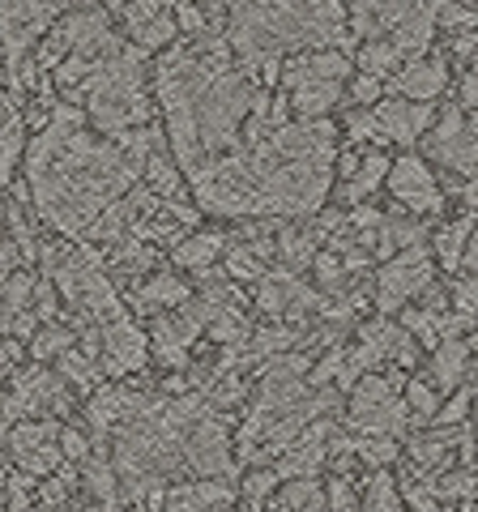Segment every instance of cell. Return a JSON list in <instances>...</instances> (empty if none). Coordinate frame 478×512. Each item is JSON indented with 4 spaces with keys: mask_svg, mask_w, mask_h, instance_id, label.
Returning a JSON list of instances; mask_svg holds the SVG:
<instances>
[{
    "mask_svg": "<svg viewBox=\"0 0 478 512\" xmlns=\"http://www.w3.org/2000/svg\"><path fill=\"white\" fill-rule=\"evenodd\" d=\"M338 128L329 120H291L265 141L239 150L193 184L197 205L214 218H304L333 184Z\"/></svg>",
    "mask_w": 478,
    "mask_h": 512,
    "instance_id": "6da1fadb",
    "label": "cell"
},
{
    "mask_svg": "<svg viewBox=\"0 0 478 512\" xmlns=\"http://www.w3.org/2000/svg\"><path fill=\"white\" fill-rule=\"evenodd\" d=\"M30 201L60 235H90L111 205L141 180V167L111 137H99L77 107H52V120L26 150Z\"/></svg>",
    "mask_w": 478,
    "mask_h": 512,
    "instance_id": "7a4b0ae2",
    "label": "cell"
},
{
    "mask_svg": "<svg viewBox=\"0 0 478 512\" xmlns=\"http://www.w3.org/2000/svg\"><path fill=\"white\" fill-rule=\"evenodd\" d=\"M43 265H47V278L60 286V295L73 303V312H82L90 325L107 329L111 320L124 316L120 299L107 282V269L94 252H86V248H73V252L43 248Z\"/></svg>",
    "mask_w": 478,
    "mask_h": 512,
    "instance_id": "3957f363",
    "label": "cell"
},
{
    "mask_svg": "<svg viewBox=\"0 0 478 512\" xmlns=\"http://www.w3.org/2000/svg\"><path fill=\"white\" fill-rule=\"evenodd\" d=\"M346 77H350V60L333 52V47H316V52L295 56L282 69V86L291 94L295 120H321L329 107H338Z\"/></svg>",
    "mask_w": 478,
    "mask_h": 512,
    "instance_id": "277c9868",
    "label": "cell"
},
{
    "mask_svg": "<svg viewBox=\"0 0 478 512\" xmlns=\"http://www.w3.org/2000/svg\"><path fill=\"white\" fill-rule=\"evenodd\" d=\"M65 376L47 372V367L30 363V367H18L9 372V397H5V423L18 427L26 419H39V410H65L69 397H65Z\"/></svg>",
    "mask_w": 478,
    "mask_h": 512,
    "instance_id": "5b68a950",
    "label": "cell"
},
{
    "mask_svg": "<svg viewBox=\"0 0 478 512\" xmlns=\"http://www.w3.org/2000/svg\"><path fill=\"white\" fill-rule=\"evenodd\" d=\"M350 427L359 436H402L406 431V406L397 402L393 384L385 376H363L350 397Z\"/></svg>",
    "mask_w": 478,
    "mask_h": 512,
    "instance_id": "8992f818",
    "label": "cell"
},
{
    "mask_svg": "<svg viewBox=\"0 0 478 512\" xmlns=\"http://www.w3.org/2000/svg\"><path fill=\"white\" fill-rule=\"evenodd\" d=\"M65 0H5V47H9V82H18L26 69L30 47L56 22Z\"/></svg>",
    "mask_w": 478,
    "mask_h": 512,
    "instance_id": "52a82bcc",
    "label": "cell"
},
{
    "mask_svg": "<svg viewBox=\"0 0 478 512\" xmlns=\"http://www.w3.org/2000/svg\"><path fill=\"white\" fill-rule=\"evenodd\" d=\"M432 286V261H427L423 248H406L389 256L376 274V308L380 312H397L406 308L414 295H423Z\"/></svg>",
    "mask_w": 478,
    "mask_h": 512,
    "instance_id": "ba28073f",
    "label": "cell"
},
{
    "mask_svg": "<svg viewBox=\"0 0 478 512\" xmlns=\"http://www.w3.org/2000/svg\"><path fill=\"white\" fill-rule=\"evenodd\" d=\"M427 154H432L440 167L466 175V180H474V175H478V133L466 120H461L457 107H449L440 116L432 141H427Z\"/></svg>",
    "mask_w": 478,
    "mask_h": 512,
    "instance_id": "9c48e42d",
    "label": "cell"
},
{
    "mask_svg": "<svg viewBox=\"0 0 478 512\" xmlns=\"http://www.w3.org/2000/svg\"><path fill=\"white\" fill-rule=\"evenodd\" d=\"M389 192L406 205V210H414V214H436L444 205L440 188H436V175H432V167H427V158H419V154H402L393 163Z\"/></svg>",
    "mask_w": 478,
    "mask_h": 512,
    "instance_id": "30bf717a",
    "label": "cell"
},
{
    "mask_svg": "<svg viewBox=\"0 0 478 512\" xmlns=\"http://www.w3.org/2000/svg\"><path fill=\"white\" fill-rule=\"evenodd\" d=\"M376 141H397V146H414L423 133H432L436 111L432 103H414V99H385L376 103Z\"/></svg>",
    "mask_w": 478,
    "mask_h": 512,
    "instance_id": "8fae6325",
    "label": "cell"
},
{
    "mask_svg": "<svg viewBox=\"0 0 478 512\" xmlns=\"http://www.w3.org/2000/svg\"><path fill=\"white\" fill-rule=\"evenodd\" d=\"M146 333H141L129 316H120V320H111V325L103 329V372L107 376H129L137 372L141 363H146Z\"/></svg>",
    "mask_w": 478,
    "mask_h": 512,
    "instance_id": "7c38bea8",
    "label": "cell"
},
{
    "mask_svg": "<svg viewBox=\"0 0 478 512\" xmlns=\"http://www.w3.org/2000/svg\"><path fill=\"white\" fill-rule=\"evenodd\" d=\"M449 86V64L444 60H427V56H419V60H410L406 69H397V77H393V94L397 99H414V103H432L436 94Z\"/></svg>",
    "mask_w": 478,
    "mask_h": 512,
    "instance_id": "4fadbf2b",
    "label": "cell"
},
{
    "mask_svg": "<svg viewBox=\"0 0 478 512\" xmlns=\"http://www.w3.org/2000/svg\"><path fill=\"white\" fill-rule=\"evenodd\" d=\"M197 333H201V320L184 303L180 316H163L154 325V355L163 359V363H171V367H184L188 363V346H193Z\"/></svg>",
    "mask_w": 478,
    "mask_h": 512,
    "instance_id": "5bb4252c",
    "label": "cell"
},
{
    "mask_svg": "<svg viewBox=\"0 0 478 512\" xmlns=\"http://www.w3.org/2000/svg\"><path fill=\"white\" fill-rule=\"evenodd\" d=\"M235 491L218 478H197L184 487H167V512H227Z\"/></svg>",
    "mask_w": 478,
    "mask_h": 512,
    "instance_id": "9a60e30c",
    "label": "cell"
},
{
    "mask_svg": "<svg viewBox=\"0 0 478 512\" xmlns=\"http://www.w3.org/2000/svg\"><path fill=\"white\" fill-rule=\"evenodd\" d=\"M218 256H227V239L218 231H193L175 244V265L180 269H197V274H210V265Z\"/></svg>",
    "mask_w": 478,
    "mask_h": 512,
    "instance_id": "2e32d148",
    "label": "cell"
},
{
    "mask_svg": "<svg viewBox=\"0 0 478 512\" xmlns=\"http://www.w3.org/2000/svg\"><path fill=\"white\" fill-rule=\"evenodd\" d=\"M193 299V291L175 278V274H154L150 282H141L137 286V295H133V303L141 312H154V308H184V303Z\"/></svg>",
    "mask_w": 478,
    "mask_h": 512,
    "instance_id": "e0dca14e",
    "label": "cell"
},
{
    "mask_svg": "<svg viewBox=\"0 0 478 512\" xmlns=\"http://www.w3.org/2000/svg\"><path fill=\"white\" fill-rule=\"evenodd\" d=\"M389 171H393V163H389V154H380V150H363V167H359V175L346 184V201L350 205H363L372 197V192L380 188V180H389Z\"/></svg>",
    "mask_w": 478,
    "mask_h": 512,
    "instance_id": "ac0fdd59",
    "label": "cell"
},
{
    "mask_svg": "<svg viewBox=\"0 0 478 512\" xmlns=\"http://www.w3.org/2000/svg\"><path fill=\"white\" fill-rule=\"evenodd\" d=\"M466 342H457V338H444L436 346V359H432V380H436V389H457L461 376H466Z\"/></svg>",
    "mask_w": 478,
    "mask_h": 512,
    "instance_id": "d6986e66",
    "label": "cell"
},
{
    "mask_svg": "<svg viewBox=\"0 0 478 512\" xmlns=\"http://www.w3.org/2000/svg\"><path fill=\"white\" fill-rule=\"evenodd\" d=\"M82 483H86L94 495H99L107 508L120 504V483H124V478H120V470H116V461H111V466H107L103 457L82 461Z\"/></svg>",
    "mask_w": 478,
    "mask_h": 512,
    "instance_id": "ffe728a7",
    "label": "cell"
},
{
    "mask_svg": "<svg viewBox=\"0 0 478 512\" xmlns=\"http://www.w3.org/2000/svg\"><path fill=\"white\" fill-rule=\"evenodd\" d=\"M470 235H474V218H457V222H449V227L436 235V256H440L444 269H457L461 261H466Z\"/></svg>",
    "mask_w": 478,
    "mask_h": 512,
    "instance_id": "44dd1931",
    "label": "cell"
},
{
    "mask_svg": "<svg viewBox=\"0 0 478 512\" xmlns=\"http://www.w3.org/2000/svg\"><path fill=\"white\" fill-rule=\"evenodd\" d=\"M35 291H39V278L30 269H18V274H5V325L18 320L26 308H35Z\"/></svg>",
    "mask_w": 478,
    "mask_h": 512,
    "instance_id": "7402d4cb",
    "label": "cell"
},
{
    "mask_svg": "<svg viewBox=\"0 0 478 512\" xmlns=\"http://www.w3.org/2000/svg\"><path fill=\"white\" fill-rule=\"evenodd\" d=\"M26 350H30V359H60V355H69L73 350V329L69 325H56V320H47V325L35 333V338L26 342Z\"/></svg>",
    "mask_w": 478,
    "mask_h": 512,
    "instance_id": "603a6c76",
    "label": "cell"
},
{
    "mask_svg": "<svg viewBox=\"0 0 478 512\" xmlns=\"http://www.w3.org/2000/svg\"><path fill=\"white\" fill-rule=\"evenodd\" d=\"M355 64H359V73H372V77H389L397 64H402V52L393 47V39H368L359 47V56H355Z\"/></svg>",
    "mask_w": 478,
    "mask_h": 512,
    "instance_id": "cb8c5ba5",
    "label": "cell"
},
{
    "mask_svg": "<svg viewBox=\"0 0 478 512\" xmlns=\"http://www.w3.org/2000/svg\"><path fill=\"white\" fill-rule=\"evenodd\" d=\"M141 175H146V188L154 192V197H163V201H171L175 192H180V171H175V158H167V150L150 154Z\"/></svg>",
    "mask_w": 478,
    "mask_h": 512,
    "instance_id": "d4e9b609",
    "label": "cell"
},
{
    "mask_svg": "<svg viewBox=\"0 0 478 512\" xmlns=\"http://www.w3.org/2000/svg\"><path fill=\"white\" fill-rule=\"evenodd\" d=\"M278 256H286V269H304V265H312L316 256V239H312V231H295V227H282L278 231Z\"/></svg>",
    "mask_w": 478,
    "mask_h": 512,
    "instance_id": "484cf974",
    "label": "cell"
},
{
    "mask_svg": "<svg viewBox=\"0 0 478 512\" xmlns=\"http://www.w3.org/2000/svg\"><path fill=\"white\" fill-rule=\"evenodd\" d=\"M355 457H363L368 466H376V470H389L397 457H402V448H397V440L393 436H359L355 440Z\"/></svg>",
    "mask_w": 478,
    "mask_h": 512,
    "instance_id": "4316f807",
    "label": "cell"
},
{
    "mask_svg": "<svg viewBox=\"0 0 478 512\" xmlns=\"http://www.w3.org/2000/svg\"><path fill=\"white\" fill-rule=\"evenodd\" d=\"M175 35H180V22L167 18V13H158V18H150L141 30H133V39H137L141 52H158V47L175 43Z\"/></svg>",
    "mask_w": 478,
    "mask_h": 512,
    "instance_id": "83f0119b",
    "label": "cell"
},
{
    "mask_svg": "<svg viewBox=\"0 0 478 512\" xmlns=\"http://www.w3.org/2000/svg\"><path fill=\"white\" fill-rule=\"evenodd\" d=\"M359 512H402V504H397V487H393V478L385 470L372 474L368 495H363V508Z\"/></svg>",
    "mask_w": 478,
    "mask_h": 512,
    "instance_id": "f1b7e54d",
    "label": "cell"
},
{
    "mask_svg": "<svg viewBox=\"0 0 478 512\" xmlns=\"http://www.w3.org/2000/svg\"><path fill=\"white\" fill-rule=\"evenodd\" d=\"M321 495H325V487L316 483V478H286L278 508L282 512H304L312 500H321Z\"/></svg>",
    "mask_w": 478,
    "mask_h": 512,
    "instance_id": "f546056e",
    "label": "cell"
},
{
    "mask_svg": "<svg viewBox=\"0 0 478 512\" xmlns=\"http://www.w3.org/2000/svg\"><path fill=\"white\" fill-rule=\"evenodd\" d=\"M60 376L77 384V389H94V384H99V367H94V359H86L82 350H69V355H60Z\"/></svg>",
    "mask_w": 478,
    "mask_h": 512,
    "instance_id": "4dcf8cb0",
    "label": "cell"
},
{
    "mask_svg": "<svg viewBox=\"0 0 478 512\" xmlns=\"http://www.w3.org/2000/svg\"><path fill=\"white\" fill-rule=\"evenodd\" d=\"M406 406L419 414V423H432L440 414V402H436V389L427 380H410L406 384Z\"/></svg>",
    "mask_w": 478,
    "mask_h": 512,
    "instance_id": "1f68e13d",
    "label": "cell"
},
{
    "mask_svg": "<svg viewBox=\"0 0 478 512\" xmlns=\"http://www.w3.org/2000/svg\"><path fill=\"white\" fill-rule=\"evenodd\" d=\"M312 269H316V282H321V291H338L342 278H346V261H338L333 252H321V256H316Z\"/></svg>",
    "mask_w": 478,
    "mask_h": 512,
    "instance_id": "d6a6232c",
    "label": "cell"
},
{
    "mask_svg": "<svg viewBox=\"0 0 478 512\" xmlns=\"http://www.w3.org/2000/svg\"><path fill=\"white\" fill-rule=\"evenodd\" d=\"M278 470H252V474H244V495L248 500H265L269 491H278Z\"/></svg>",
    "mask_w": 478,
    "mask_h": 512,
    "instance_id": "836d02e7",
    "label": "cell"
},
{
    "mask_svg": "<svg viewBox=\"0 0 478 512\" xmlns=\"http://www.w3.org/2000/svg\"><path fill=\"white\" fill-rule=\"evenodd\" d=\"M380 82H385V77L359 73V77H355V82H350V99H355L359 107H372V103H380V90H385V86H380Z\"/></svg>",
    "mask_w": 478,
    "mask_h": 512,
    "instance_id": "e575fe53",
    "label": "cell"
},
{
    "mask_svg": "<svg viewBox=\"0 0 478 512\" xmlns=\"http://www.w3.org/2000/svg\"><path fill=\"white\" fill-rule=\"evenodd\" d=\"M325 495H329V512H359L355 487H350L346 478H333V483L325 487Z\"/></svg>",
    "mask_w": 478,
    "mask_h": 512,
    "instance_id": "d590c367",
    "label": "cell"
},
{
    "mask_svg": "<svg viewBox=\"0 0 478 512\" xmlns=\"http://www.w3.org/2000/svg\"><path fill=\"white\" fill-rule=\"evenodd\" d=\"M346 359H350L346 350H329V355L316 363V372H312V384H316V389H325L329 380H338V376H342V367H346Z\"/></svg>",
    "mask_w": 478,
    "mask_h": 512,
    "instance_id": "8d00e7d4",
    "label": "cell"
},
{
    "mask_svg": "<svg viewBox=\"0 0 478 512\" xmlns=\"http://www.w3.org/2000/svg\"><path fill=\"white\" fill-rule=\"evenodd\" d=\"M60 453H65V461H90V440L77 427H65L60 431Z\"/></svg>",
    "mask_w": 478,
    "mask_h": 512,
    "instance_id": "74e56055",
    "label": "cell"
},
{
    "mask_svg": "<svg viewBox=\"0 0 478 512\" xmlns=\"http://www.w3.org/2000/svg\"><path fill=\"white\" fill-rule=\"evenodd\" d=\"M474 491V474H444L436 483V495L440 500H461V495Z\"/></svg>",
    "mask_w": 478,
    "mask_h": 512,
    "instance_id": "f35d334b",
    "label": "cell"
},
{
    "mask_svg": "<svg viewBox=\"0 0 478 512\" xmlns=\"http://www.w3.org/2000/svg\"><path fill=\"white\" fill-rule=\"evenodd\" d=\"M436 18H440L444 26H449V30H466V26H474V22H478L470 9H461V5H449V0H444V5H440V13H436Z\"/></svg>",
    "mask_w": 478,
    "mask_h": 512,
    "instance_id": "ab89813d",
    "label": "cell"
},
{
    "mask_svg": "<svg viewBox=\"0 0 478 512\" xmlns=\"http://www.w3.org/2000/svg\"><path fill=\"white\" fill-rule=\"evenodd\" d=\"M466 410H470V397H466V393H457L449 406H440L436 423H440V427H453V423H461V419H466Z\"/></svg>",
    "mask_w": 478,
    "mask_h": 512,
    "instance_id": "60d3db41",
    "label": "cell"
},
{
    "mask_svg": "<svg viewBox=\"0 0 478 512\" xmlns=\"http://www.w3.org/2000/svg\"><path fill=\"white\" fill-rule=\"evenodd\" d=\"M359 167H363V158H359V150H346V154L338 158V171L346 175V184H350V180H355V175H359Z\"/></svg>",
    "mask_w": 478,
    "mask_h": 512,
    "instance_id": "b9f144b4",
    "label": "cell"
},
{
    "mask_svg": "<svg viewBox=\"0 0 478 512\" xmlns=\"http://www.w3.org/2000/svg\"><path fill=\"white\" fill-rule=\"evenodd\" d=\"M466 265H470V274H478V227L470 235V248H466Z\"/></svg>",
    "mask_w": 478,
    "mask_h": 512,
    "instance_id": "7bdbcfd3",
    "label": "cell"
},
{
    "mask_svg": "<svg viewBox=\"0 0 478 512\" xmlns=\"http://www.w3.org/2000/svg\"><path fill=\"white\" fill-rule=\"evenodd\" d=\"M461 197H466V205H474V210H478V175H474L466 188H461Z\"/></svg>",
    "mask_w": 478,
    "mask_h": 512,
    "instance_id": "ee69618b",
    "label": "cell"
}]
</instances>
